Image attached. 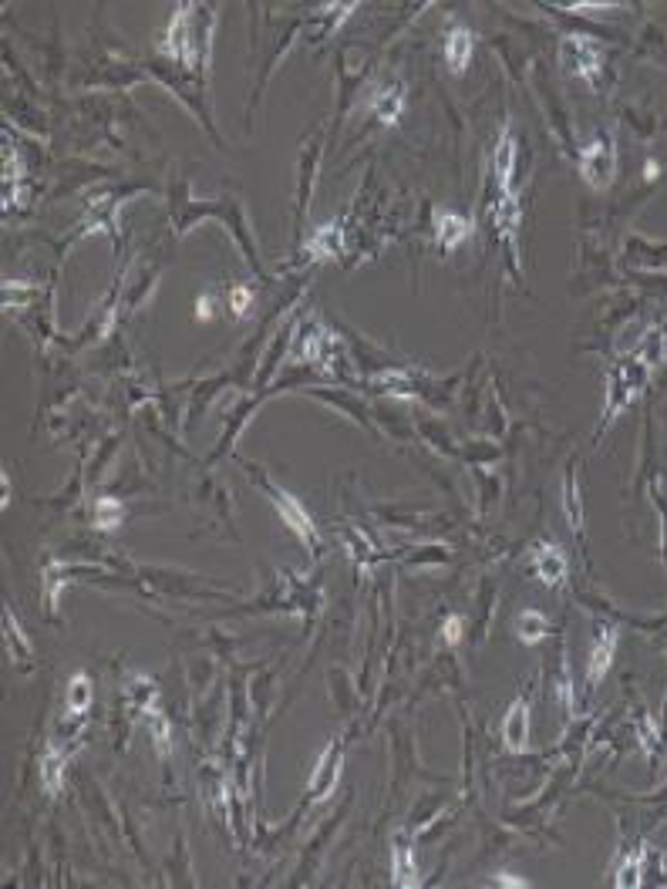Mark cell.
Masks as SVG:
<instances>
[{"label": "cell", "instance_id": "obj_17", "mask_svg": "<svg viewBox=\"0 0 667 889\" xmlns=\"http://www.w3.org/2000/svg\"><path fill=\"white\" fill-rule=\"evenodd\" d=\"M563 509H567V519L573 529H583V512H580V489H577V475L567 478V499H563Z\"/></svg>", "mask_w": 667, "mask_h": 889}, {"label": "cell", "instance_id": "obj_15", "mask_svg": "<svg viewBox=\"0 0 667 889\" xmlns=\"http://www.w3.org/2000/svg\"><path fill=\"white\" fill-rule=\"evenodd\" d=\"M613 647H617V634L603 627L600 637H597V644H593V657H590V660H593V664H590V680H593V684H597V680L603 678V670L611 667Z\"/></svg>", "mask_w": 667, "mask_h": 889}, {"label": "cell", "instance_id": "obj_8", "mask_svg": "<svg viewBox=\"0 0 667 889\" xmlns=\"http://www.w3.org/2000/svg\"><path fill=\"white\" fill-rule=\"evenodd\" d=\"M337 771H341V741H331L327 751L317 761V771H313L311 782V799H327L331 789L337 785Z\"/></svg>", "mask_w": 667, "mask_h": 889}, {"label": "cell", "instance_id": "obj_20", "mask_svg": "<svg viewBox=\"0 0 667 889\" xmlns=\"http://www.w3.org/2000/svg\"><path fill=\"white\" fill-rule=\"evenodd\" d=\"M246 307H250V290H243V287L233 290V293H230V311L240 313V317H243Z\"/></svg>", "mask_w": 667, "mask_h": 889}, {"label": "cell", "instance_id": "obj_9", "mask_svg": "<svg viewBox=\"0 0 667 889\" xmlns=\"http://www.w3.org/2000/svg\"><path fill=\"white\" fill-rule=\"evenodd\" d=\"M472 51H476V41H472V31H468V27L456 24L452 31L445 34V61H448L452 71H466Z\"/></svg>", "mask_w": 667, "mask_h": 889}, {"label": "cell", "instance_id": "obj_6", "mask_svg": "<svg viewBox=\"0 0 667 889\" xmlns=\"http://www.w3.org/2000/svg\"><path fill=\"white\" fill-rule=\"evenodd\" d=\"M468 233H472V222L466 216H458V212H438L435 216V246L442 253L458 250L468 240Z\"/></svg>", "mask_w": 667, "mask_h": 889}, {"label": "cell", "instance_id": "obj_18", "mask_svg": "<svg viewBox=\"0 0 667 889\" xmlns=\"http://www.w3.org/2000/svg\"><path fill=\"white\" fill-rule=\"evenodd\" d=\"M122 506L118 502H111V499H101L98 502V509H95V523L101 526V529H115V526L122 523Z\"/></svg>", "mask_w": 667, "mask_h": 889}, {"label": "cell", "instance_id": "obj_4", "mask_svg": "<svg viewBox=\"0 0 667 889\" xmlns=\"http://www.w3.org/2000/svg\"><path fill=\"white\" fill-rule=\"evenodd\" d=\"M611 176H613V148L607 138H597L583 152V179H587L593 189H603V186H611Z\"/></svg>", "mask_w": 667, "mask_h": 889}, {"label": "cell", "instance_id": "obj_7", "mask_svg": "<svg viewBox=\"0 0 667 889\" xmlns=\"http://www.w3.org/2000/svg\"><path fill=\"white\" fill-rule=\"evenodd\" d=\"M533 573L543 579L546 587L563 583V579H567V556H563V549H556V546H549V543L536 546V549H533Z\"/></svg>", "mask_w": 667, "mask_h": 889}, {"label": "cell", "instance_id": "obj_12", "mask_svg": "<svg viewBox=\"0 0 667 889\" xmlns=\"http://www.w3.org/2000/svg\"><path fill=\"white\" fill-rule=\"evenodd\" d=\"M401 105H405V88H401L398 81H391V85H385V88L375 95V101H371V111H375V118L385 125H395L401 115Z\"/></svg>", "mask_w": 667, "mask_h": 889}, {"label": "cell", "instance_id": "obj_14", "mask_svg": "<svg viewBox=\"0 0 667 889\" xmlns=\"http://www.w3.org/2000/svg\"><path fill=\"white\" fill-rule=\"evenodd\" d=\"M512 630H516V637H519L523 644H536V640L549 630V620H546V613H539V610H523V613H516Z\"/></svg>", "mask_w": 667, "mask_h": 889}, {"label": "cell", "instance_id": "obj_13", "mask_svg": "<svg viewBox=\"0 0 667 889\" xmlns=\"http://www.w3.org/2000/svg\"><path fill=\"white\" fill-rule=\"evenodd\" d=\"M65 708H67V718H85V714H88V708H91V680H88V674H75V678L67 680Z\"/></svg>", "mask_w": 667, "mask_h": 889}, {"label": "cell", "instance_id": "obj_1", "mask_svg": "<svg viewBox=\"0 0 667 889\" xmlns=\"http://www.w3.org/2000/svg\"><path fill=\"white\" fill-rule=\"evenodd\" d=\"M210 37H212V11L190 4V7H179L172 24H169L166 37H162V51H166L176 65H182L192 75L206 71L210 61Z\"/></svg>", "mask_w": 667, "mask_h": 889}, {"label": "cell", "instance_id": "obj_19", "mask_svg": "<svg viewBox=\"0 0 667 889\" xmlns=\"http://www.w3.org/2000/svg\"><path fill=\"white\" fill-rule=\"evenodd\" d=\"M442 637H445V644H458V640H462V617H448V620L442 623Z\"/></svg>", "mask_w": 667, "mask_h": 889}, {"label": "cell", "instance_id": "obj_11", "mask_svg": "<svg viewBox=\"0 0 667 889\" xmlns=\"http://www.w3.org/2000/svg\"><path fill=\"white\" fill-rule=\"evenodd\" d=\"M344 253V233L337 230V226H321L317 233L307 240V246H303V256L307 260H317V256H341Z\"/></svg>", "mask_w": 667, "mask_h": 889}, {"label": "cell", "instance_id": "obj_5", "mask_svg": "<svg viewBox=\"0 0 667 889\" xmlns=\"http://www.w3.org/2000/svg\"><path fill=\"white\" fill-rule=\"evenodd\" d=\"M502 741L509 751H526V741H529V698H516L512 700L509 714L502 721Z\"/></svg>", "mask_w": 667, "mask_h": 889}, {"label": "cell", "instance_id": "obj_10", "mask_svg": "<svg viewBox=\"0 0 667 889\" xmlns=\"http://www.w3.org/2000/svg\"><path fill=\"white\" fill-rule=\"evenodd\" d=\"M418 866H415V849H412V835L398 833L395 835V883L398 886H415L418 883Z\"/></svg>", "mask_w": 667, "mask_h": 889}, {"label": "cell", "instance_id": "obj_3", "mask_svg": "<svg viewBox=\"0 0 667 889\" xmlns=\"http://www.w3.org/2000/svg\"><path fill=\"white\" fill-rule=\"evenodd\" d=\"M559 57H563V65L570 67V71H577V75H587V78H597V71H600L603 65V51L590 37H567L563 45H559Z\"/></svg>", "mask_w": 667, "mask_h": 889}, {"label": "cell", "instance_id": "obj_16", "mask_svg": "<svg viewBox=\"0 0 667 889\" xmlns=\"http://www.w3.org/2000/svg\"><path fill=\"white\" fill-rule=\"evenodd\" d=\"M512 166H516V142H512V135L502 132L499 135V145H496V158H492V169H496V179H499V186H509Z\"/></svg>", "mask_w": 667, "mask_h": 889}, {"label": "cell", "instance_id": "obj_2", "mask_svg": "<svg viewBox=\"0 0 667 889\" xmlns=\"http://www.w3.org/2000/svg\"><path fill=\"white\" fill-rule=\"evenodd\" d=\"M260 485L267 489V496H270V499H273V506H277V509H280V516H283V523H287L290 529H293V533L301 536L303 546H307V549H317V529H313L311 516L303 512L301 502L293 499V496H287V492H283V489H277V485H273L270 478H263Z\"/></svg>", "mask_w": 667, "mask_h": 889}]
</instances>
